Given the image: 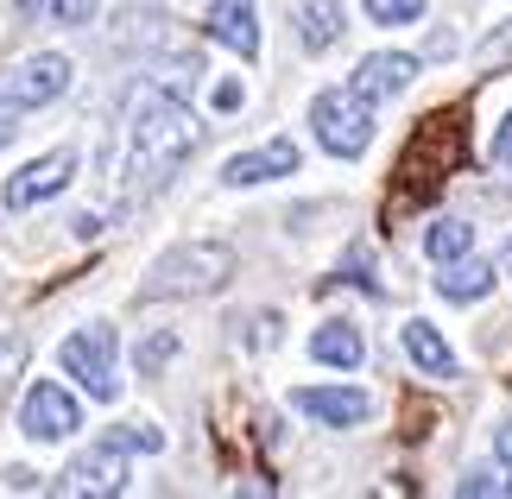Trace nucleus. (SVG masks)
Returning a JSON list of instances; mask_svg holds the SVG:
<instances>
[{
  "mask_svg": "<svg viewBox=\"0 0 512 499\" xmlns=\"http://www.w3.org/2000/svg\"><path fill=\"white\" fill-rule=\"evenodd\" d=\"M304 165V152L291 146V139H266V146H253V152H234L228 165H222V184H272V177H291Z\"/></svg>",
  "mask_w": 512,
  "mask_h": 499,
  "instance_id": "nucleus-10",
  "label": "nucleus"
},
{
  "mask_svg": "<svg viewBox=\"0 0 512 499\" xmlns=\"http://www.w3.org/2000/svg\"><path fill=\"white\" fill-rule=\"evenodd\" d=\"M373 108L380 102H367L354 83L342 89H323L317 102H310V127H317V146L323 152H336V158H361L373 146Z\"/></svg>",
  "mask_w": 512,
  "mask_h": 499,
  "instance_id": "nucleus-4",
  "label": "nucleus"
},
{
  "mask_svg": "<svg viewBox=\"0 0 512 499\" xmlns=\"http://www.w3.org/2000/svg\"><path fill=\"white\" fill-rule=\"evenodd\" d=\"M310 354H317L323 367H361L367 342H361V329H348V323H323L310 335Z\"/></svg>",
  "mask_w": 512,
  "mask_h": 499,
  "instance_id": "nucleus-17",
  "label": "nucleus"
},
{
  "mask_svg": "<svg viewBox=\"0 0 512 499\" xmlns=\"http://www.w3.org/2000/svg\"><path fill=\"white\" fill-rule=\"evenodd\" d=\"M215 108H241V83H215Z\"/></svg>",
  "mask_w": 512,
  "mask_h": 499,
  "instance_id": "nucleus-27",
  "label": "nucleus"
},
{
  "mask_svg": "<svg viewBox=\"0 0 512 499\" xmlns=\"http://www.w3.org/2000/svg\"><path fill=\"white\" fill-rule=\"evenodd\" d=\"M114 329L108 323H83L76 335H64V348H57V361L64 373L83 386L89 398H121V361H114Z\"/></svg>",
  "mask_w": 512,
  "mask_h": 499,
  "instance_id": "nucleus-5",
  "label": "nucleus"
},
{
  "mask_svg": "<svg viewBox=\"0 0 512 499\" xmlns=\"http://www.w3.org/2000/svg\"><path fill=\"white\" fill-rule=\"evenodd\" d=\"M411 76H418V57L411 51H373V57H361V70H354V89H361L367 102H392V95L411 89Z\"/></svg>",
  "mask_w": 512,
  "mask_h": 499,
  "instance_id": "nucleus-13",
  "label": "nucleus"
},
{
  "mask_svg": "<svg viewBox=\"0 0 512 499\" xmlns=\"http://www.w3.org/2000/svg\"><path fill=\"white\" fill-rule=\"evenodd\" d=\"M70 89V57L64 51H38L0 76V108H51Z\"/></svg>",
  "mask_w": 512,
  "mask_h": 499,
  "instance_id": "nucleus-6",
  "label": "nucleus"
},
{
  "mask_svg": "<svg viewBox=\"0 0 512 499\" xmlns=\"http://www.w3.org/2000/svg\"><path fill=\"white\" fill-rule=\"evenodd\" d=\"M127 443L121 436H108V443H95V449H83L76 462L64 468V481H57V493H70V499H114V493H127Z\"/></svg>",
  "mask_w": 512,
  "mask_h": 499,
  "instance_id": "nucleus-7",
  "label": "nucleus"
},
{
  "mask_svg": "<svg viewBox=\"0 0 512 499\" xmlns=\"http://www.w3.org/2000/svg\"><path fill=\"white\" fill-rule=\"evenodd\" d=\"M456 493H462V499H487V493H494V499H512V474H506V468H468L462 481H456Z\"/></svg>",
  "mask_w": 512,
  "mask_h": 499,
  "instance_id": "nucleus-19",
  "label": "nucleus"
},
{
  "mask_svg": "<svg viewBox=\"0 0 512 499\" xmlns=\"http://www.w3.org/2000/svg\"><path fill=\"white\" fill-rule=\"evenodd\" d=\"M405 354H411V367L430 373V379H456V348H449L430 323H418V316L405 323Z\"/></svg>",
  "mask_w": 512,
  "mask_h": 499,
  "instance_id": "nucleus-14",
  "label": "nucleus"
},
{
  "mask_svg": "<svg viewBox=\"0 0 512 499\" xmlns=\"http://www.w3.org/2000/svg\"><path fill=\"white\" fill-rule=\"evenodd\" d=\"M83 424V411H76V398L57 386V379H32L26 398H19V430L32 436V443H64V436Z\"/></svg>",
  "mask_w": 512,
  "mask_h": 499,
  "instance_id": "nucleus-8",
  "label": "nucleus"
},
{
  "mask_svg": "<svg viewBox=\"0 0 512 499\" xmlns=\"http://www.w3.org/2000/svg\"><path fill=\"white\" fill-rule=\"evenodd\" d=\"M19 13H45V19H57V26H83V19L95 13V0H19Z\"/></svg>",
  "mask_w": 512,
  "mask_h": 499,
  "instance_id": "nucleus-20",
  "label": "nucleus"
},
{
  "mask_svg": "<svg viewBox=\"0 0 512 499\" xmlns=\"http://www.w3.org/2000/svg\"><path fill=\"white\" fill-rule=\"evenodd\" d=\"M19 354H26V348H19V335H7V342H0V386H7V373L19 367Z\"/></svg>",
  "mask_w": 512,
  "mask_h": 499,
  "instance_id": "nucleus-25",
  "label": "nucleus"
},
{
  "mask_svg": "<svg viewBox=\"0 0 512 499\" xmlns=\"http://www.w3.org/2000/svg\"><path fill=\"white\" fill-rule=\"evenodd\" d=\"M196 146V114L184 108V95H171L165 83H140L127 102V133H121V190L140 196L165 190L177 165Z\"/></svg>",
  "mask_w": 512,
  "mask_h": 499,
  "instance_id": "nucleus-1",
  "label": "nucleus"
},
{
  "mask_svg": "<svg viewBox=\"0 0 512 499\" xmlns=\"http://www.w3.org/2000/svg\"><path fill=\"white\" fill-rule=\"evenodd\" d=\"M234 278V247L222 241H190V247H171L159 266H152V285L146 297H209Z\"/></svg>",
  "mask_w": 512,
  "mask_h": 499,
  "instance_id": "nucleus-3",
  "label": "nucleus"
},
{
  "mask_svg": "<svg viewBox=\"0 0 512 499\" xmlns=\"http://www.w3.org/2000/svg\"><path fill=\"white\" fill-rule=\"evenodd\" d=\"M373 26H411V19H424V0H367Z\"/></svg>",
  "mask_w": 512,
  "mask_h": 499,
  "instance_id": "nucleus-21",
  "label": "nucleus"
},
{
  "mask_svg": "<svg viewBox=\"0 0 512 499\" xmlns=\"http://www.w3.org/2000/svg\"><path fill=\"white\" fill-rule=\"evenodd\" d=\"M342 0H304L298 7V38H304V51H329L342 38Z\"/></svg>",
  "mask_w": 512,
  "mask_h": 499,
  "instance_id": "nucleus-16",
  "label": "nucleus"
},
{
  "mask_svg": "<svg viewBox=\"0 0 512 499\" xmlns=\"http://www.w3.org/2000/svg\"><path fill=\"white\" fill-rule=\"evenodd\" d=\"M494 165H512V114H506L500 133H494Z\"/></svg>",
  "mask_w": 512,
  "mask_h": 499,
  "instance_id": "nucleus-26",
  "label": "nucleus"
},
{
  "mask_svg": "<svg viewBox=\"0 0 512 499\" xmlns=\"http://www.w3.org/2000/svg\"><path fill=\"white\" fill-rule=\"evenodd\" d=\"M500 266H506V272H512V241H506V253H500Z\"/></svg>",
  "mask_w": 512,
  "mask_h": 499,
  "instance_id": "nucleus-29",
  "label": "nucleus"
},
{
  "mask_svg": "<svg viewBox=\"0 0 512 499\" xmlns=\"http://www.w3.org/2000/svg\"><path fill=\"white\" fill-rule=\"evenodd\" d=\"M437 291L449 297V304H475V297H487L494 291V266H487V259H449L443 266V278H437Z\"/></svg>",
  "mask_w": 512,
  "mask_h": 499,
  "instance_id": "nucleus-15",
  "label": "nucleus"
},
{
  "mask_svg": "<svg viewBox=\"0 0 512 499\" xmlns=\"http://www.w3.org/2000/svg\"><path fill=\"white\" fill-rule=\"evenodd\" d=\"M291 405H298L304 417H317V424H329V430H354V424L373 417V398L354 392V386H304Z\"/></svg>",
  "mask_w": 512,
  "mask_h": 499,
  "instance_id": "nucleus-11",
  "label": "nucleus"
},
{
  "mask_svg": "<svg viewBox=\"0 0 512 499\" xmlns=\"http://www.w3.org/2000/svg\"><path fill=\"white\" fill-rule=\"evenodd\" d=\"M70 177H76V152H70V146L32 158V165H19V171L7 177V209H38V203H51V196L70 190Z\"/></svg>",
  "mask_w": 512,
  "mask_h": 499,
  "instance_id": "nucleus-9",
  "label": "nucleus"
},
{
  "mask_svg": "<svg viewBox=\"0 0 512 499\" xmlns=\"http://www.w3.org/2000/svg\"><path fill=\"white\" fill-rule=\"evenodd\" d=\"M468 247H475V228H468V222H456V215H443V222L424 234V253L437 259V266H449V259H462Z\"/></svg>",
  "mask_w": 512,
  "mask_h": 499,
  "instance_id": "nucleus-18",
  "label": "nucleus"
},
{
  "mask_svg": "<svg viewBox=\"0 0 512 499\" xmlns=\"http://www.w3.org/2000/svg\"><path fill=\"white\" fill-rule=\"evenodd\" d=\"M500 455H506V462H512V417H506V424H500Z\"/></svg>",
  "mask_w": 512,
  "mask_h": 499,
  "instance_id": "nucleus-28",
  "label": "nucleus"
},
{
  "mask_svg": "<svg viewBox=\"0 0 512 499\" xmlns=\"http://www.w3.org/2000/svg\"><path fill=\"white\" fill-rule=\"evenodd\" d=\"M209 38L241 57H260V0H215L209 7Z\"/></svg>",
  "mask_w": 512,
  "mask_h": 499,
  "instance_id": "nucleus-12",
  "label": "nucleus"
},
{
  "mask_svg": "<svg viewBox=\"0 0 512 499\" xmlns=\"http://www.w3.org/2000/svg\"><path fill=\"white\" fill-rule=\"evenodd\" d=\"M114 436H121L127 449H140V455H159L165 449V430H152V424H121Z\"/></svg>",
  "mask_w": 512,
  "mask_h": 499,
  "instance_id": "nucleus-23",
  "label": "nucleus"
},
{
  "mask_svg": "<svg viewBox=\"0 0 512 499\" xmlns=\"http://www.w3.org/2000/svg\"><path fill=\"white\" fill-rule=\"evenodd\" d=\"M171 354H177V335H171V329H159V335H152V342L140 348V379H152V373L171 361Z\"/></svg>",
  "mask_w": 512,
  "mask_h": 499,
  "instance_id": "nucleus-22",
  "label": "nucleus"
},
{
  "mask_svg": "<svg viewBox=\"0 0 512 499\" xmlns=\"http://www.w3.org/2000/svg\"><path fill=\"white\" fill-rule=\"evenodd\" d=\"M468 108H437V114H424L418 133H411V146L399 152V171H392V190H399V203H430L443 184H449V171L468 158Z\"/></svg>",
  "mask_w": 512,
  "mask_h": 499,
  "instance_id": "nucleus-2",
  "label": "nucleus"
},
{
  "mask_svg": "<svg viewBox=\"0 0 512 499\" xmlns=\"http://www.w3.org/2000/svg\"><path fill=\"white\" fill-rule=\"evenodd\" d=\"M487 64H512V19H506V26H500V38H487Z\"/></svg>",
  "mask_w": 512,
  "mask_h": 499,
  "instance_id": "nucleus-24",
  "label": "nucleus"
}]
</instances>
